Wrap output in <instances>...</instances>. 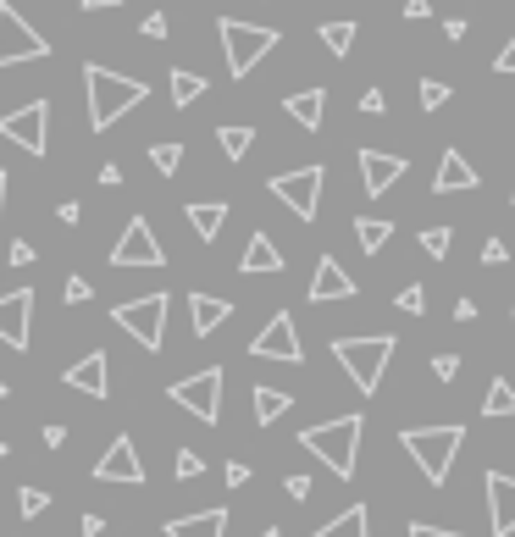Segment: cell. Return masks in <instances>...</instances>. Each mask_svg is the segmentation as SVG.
Here are the masks:
<instances>
[{
	"mask_svg": "<svg viewBox=\"0 0 515 537\" xmlns=\"http://www.w3.org/2000/svg\"><path fill=\"white\" fill-rule=\"evenodd\" d=\"M322 183H327L322 167H300V172H277L266 189H272L288 211L300 216V222H316V211H322Z\"/></svg>",
	"mask_w": 515,
	"mask_h": 537,
	"instance_id": "obj_8",
	"label": "cell"
},
{
	"mask_svg": "<svg viewBox=\"0 0 515 537\" xmlns=\"http://www.w3.org/2000/svg\"><path fill=\"white\" fill-rule=\"evenodd\" d=\"M56 216H61V222H67V227H78V216H84V211H78V200H67V205H61Z\"/></svg>",
	"mask_w": 515,
	"mask_h": 537,
	"instance_id": "obj_52",
	"label": "cell"
},
{
	"mask_svg": "<svg viewBox=\"0 0 515 537\" xmlns=\"http://www.w3.org/2000/svg\"><path fill=\"white\" fill-rule=\"evenodd\" d=\"M6 189H12V178H6V167H0V211H6Z\"/></svg>",
	"mask_w": 515,
	"mask_h": 537,
	"instance_id": "obj_55",
	"label": "cell"
},
{
	"mask_svg": "<svg viewBox=\"0 0 515 537\" xmlns=\"http://www.w3.org/2000/svg\"><path fill=\"white\" fill-rule=\"evenodd\" d=\"M405 17H410V23H427V17H432V0H405Z\"/></svg>",
	"mask_w": 515,
	"mask_h": 537,
	"instance_id": "obj_47",
	"label": "cell"
},
{
	"mask_svg": "<svg viewBox=\"0 0 515 537\" xmlns=\"http://www.w3.org/2000/svg\"><path fill=\"white\" fill-rule=\"evenodd\" d=\"M45 510H50L45 488H23V493H17V515H23V521H34V515H45Z\"/></svg>",
	"mask_w": 515,
	"mask_h": 537,
	"instance_id": "obj_34",
	"label": "cell"
},
{
	"mask_svg": "<svg viewBox=\"0 0 515 537\" xmlns=\"http://www.w3.org/2000/svg\"><path fill=\"white\" fill-rule=\"evenodd\" d=\"M322 45L333 50V56H349V50H355V23H322Z\"/></svg>",
	"mask_w": 515,
	"mask_h": 537,
	"instance_id": "obj_31",
	"label": "cell"
},
{
	"mask_svg": "<svg viewBox=\"0 0 515 537\" xmlns=\"http://www.w3.org/2000/svg\"><path fill=\"white\" fill-rule=\"evenodd\" d=\"M67 443V427H45V449H61Z\"/></svg>",
	"mask_w": 515,
	"mask_h": 537,
	"instance_id": "obj_53",
	"label": "cell"
},
{
	"mask_svg": "<svg viewBox=\"0 0 515 537\" xmlns=\"http://www.w3.org/2000/svg\"><path fill=\"white\" fill-rule=\"evenodd\" d=\"M239 272H244V277H272V272H283V255H277V244L266 239V233H255V239L244 244Z\"/></svg>",
	"mask_w": 515,
	"mask_h": 537,
	"instance_id": "obj_23",
	"label": "cell"
},
{
	"mask_svg": "<svg viewBox=\"0 0 515 537\" xmlns=\"http://www.w3.org/2000/svg\"><path fill=\"white\" fill-rule=\"evenodd\" d=\"M216 34H222V50H228V72H233V78H250V72L277 50V39H283L277 28L239 23V17H222V23H216Z\"/></svg>",
	"mask_w": 515,
	"mask_h": 537,
	"instance_id": "obj_5",
	"label": "cell"
},
{
	"mask_svg": "<svg viewBox=\"0 0 515 537\" xmlns=\"http://www.w3.org/2000/svg\"><path fill=\"white\" fill-rule=\"evenodd\" d=\"M244 482H250V466H244V460H228V488H244Z\"/></svg>",
	"mask_w": 515,
	"mask_h": 537,
	"instance_id": "obj_48",
	"label": "cell"
},
{
	"mask_svg": "<svg viewBox=\"0 0 515 537\" xmlns=\"http://www.w3.org/2000/svg\"><path fill=\"white\" fill-rule=\"evenodd\" d=\"M78 532H84V537H100V532H106V515H84V521H78Z\"/></svg>",
	"mask_w": 515,
	"mask_h": 537,
	"instance_id": "obj_49",
	"label": "cell"
},
{
	"mask_svg": "<svg viewBox=\"0 0 515 537\" xmlns=\"http://www.w3.org/2000/svg\"><path fill=\"white\" fill-rule=\"evenodd\" d=\"M150 167H156L161 178H172V172L183 167V144H150Z\"/></svg>",
	"mask_w": 515,
	"mask_h": 537,
	"instance_id": "obj_32",
	"label": "cell"
},
{
	"mask_svg": "<svg viewBox=\"0 0 515 537\" xmlns=\"http://www.w3.org/2000/svg\"><path fill=\"white\" fill-rule=\"evenodd\" d=\"M228 316H233V305L222 294H189V327H194V338H211Z\"/></svg>",
	"mask_w": 515,
	"mask_h": 537,
	"instance_id": "obj_20",
	"label": "cell"
},
{
	"mask_svg": "<svg viewBox=\"0 0 515 537\" xmlns=\"http://www.w3.org/2000/svg\"><path fill=\"white\" fill-rule=\"evenodd\" d=\"M172 471H178L183 482H194V477H200V471H205V460H200V454H194V449H178V460H172Z\"/></svg>",
	"mask_w": 515,
	"mask_h": 537,
	"instance_id": "obj_37",
	"label": "cell"
},
{
	"mask_svg": "<svg viewBox=\"0 0 515 537\" xmlns=\"http://www.w3.org/2000/svg\"><path fill=\"white\" fill-rule=\"evenodd\" d=\"M95 482H133V488H139L144 460H139V449H133V438H111V449L95 460Z\"/></svg>",
	"mask_w": 515,
	"mask_h": 537,
	"instance_id": "obj_14",
	"label": "cell"
},
{
	"mask_svg": "<svg viewBox=\"0 0 515 537\" xmlns=\"http://www.w3.org/2000/svg\"><path fill=\"white\" fill-rule=\"evenodd\" d=\"M28 261H34V244L17 239V244H12V266H28Z\"/></svg>",
	"mask_w": 515,
	"mask_h": 537,
	"instance_id": "obj_50",
	"label": "cell"
},
{
	"mask_svg": "<svg viewBox=\"0 0 515 537\" xmlns=\"http://www.w3.org/2000/svg\"><path fill=\"white\" fill-rule=\"evenodd\" d=\"M455 371H460V355H432V377L438 382H449Z\"/></svg>",
	"mask_w": 515,
	"mask_h": 537,
	"instance_id": "obj_40",
	"label": "cell"
},
{
	"mask_svg": "<svg viewBox=\"0 0 515 537\" xmlns=\"http://www.w3.org/2000/svg\"><path fill=\"white\" fill-rule=\"evenodd\" d=\"M449 244H455V227H427V233H421V250H427L432 261H444Z\"/></svg>",
	"mask_w": 515,
	"mask_h": 537,
	"instance_id": "obj_33",
	"label": "cell"
},
{
	"mask_svg": "<svg viewBox=\"0 0 515 537\" xmlns=\"http://www.w3.org/2000/svg\"><path fill=\"white\" fill-rule=\"evenodd\" d=\"M510 200H515V189H510Z\"/></svg>",
	"mask_w": 515,
	"mask_h": 537,
	"instance_id": "obj_60",
	"label": "cell"
},
{
	"mask_svg": "<svg viewBox=\"0 0 515 537\" xmlns=\"http://www.w3.org/2000/svg\"><path fill=\"white\" fill-rule=\"evenodd\" d=\"M250 355H261V360H283V366H300L305 349H300V333H294V316L277 311L272 322H266L261 333L250 338Z\"/></svg>",
	"mask_w": 515,
	"mask_h": 537,
	"instance_id": "obj_11",
	"label": "cell"
},
{
	"mask_svg": "<svg viewBox=\"0 0 515 537\" xmlns=\"http://www.w3.org/2000/svg\"><path fill=\"white\" fill-rule=\"evenodd\" d=\"M167 399H172L178 410H189L194 421L216 427V421H222V366H205V371H194V377L172 382Z\"/></svg>",
	"mask_w": 515,
	"mask_h": 537,
	"instance_id": "obj_7",
	"label": "cell"
},
{
	"mask_svg": "<svg viewBox=\"0 0 515 537\" xmlns=\"http://www.w3.org/2000/svg\"><path fill=\"white\" fill-rule=\"evenodd\" d=\"M455 322L466 327V322H477V299L471 294H460V305H455Z\"/></svg>",
	"mask_w": 515,
	"mask_h": 537,
	"instance_id": "obj_46",
	"label": "cell"
},
{
	"mask_svg": "<svg viewBox=\"0 0 515 537\" xmlns=\"http://www.w3.org/2000/svg\"><path fill=\"white\" fill-rule=\"evenodd\" d=\"M167 537H228V510H200V515H178L161 526Z\"/></svg>",
	"mask_w": 515,
	"mask_h": 537,
	"instance_id": "obj_21",
	"label": "cell"
},
{
	"mask_svg": "<svg viewBox=\"0 0 515 537\" xmlns=\"http://www.w3.org/2000/svg\"><path fill=\"white\" fill-rule=\"evenodd\" d=\"M482 172L471 167L460 150H444V161H438V178H432V194H460V189H477Z\"/></svg>",
	"mask_w": 515,
	"mask_h": 537,
	"instance_id": "obj_19",
	"label": "cell"
},
{
	"mask_svg": "<svg viewBox=\"0 0 515 537\" xmlns=\"http://www.w3.org/2000/svg\"><path fill=\"white\" fill-rule=\"evenodd\" d=\"M261 537H283V532H277V526H266V532H261Z\"/></svg>",
	"mask_w": 515,
	"mask_h": 537,
	"instance_id": "obj_58",
	"label": "cell"
},
{
	"mask_svg": "<svg viewBox=\"0 0 515 537\" xmlns=\"http://www.w3.org/2000/svg\"><path fill=\"white\" fill-rule=\"evenodd\" d=\"M311 537H372V526H366V504H349L344 515H333L327 526H316Z\"/></svg>",
	"mask_w": 515,
	"mask_h": 537,
	"instance_id": "obj_25",
	"label": "cell"
},
{
	"mask_svg": "<svg viewBox=\"0 0 515 537\" xmlns=\"http://www.w3.org/2000/svg\"><path fill=\"white\" fill-rule=\"evenodd\" d=\"M167 255H161V239L156 227L144 222V216H133L128 227H122V239L111 244V266H161Z\"/></svg>",
	"mask_w": 515,
	"mask_h": 537,
	"instance_id": "obj_12",
	"label": "cell"
},
{
	"mask_svg": "<svg viewBox=\"0 0 515 537\" xmlns=\"http://www.w3.org/2000/svg\"><path fill=\"white\" fill-rule=\"evenodd\" d=\"M6 454H12V443H6V438H0V460H6Z\"/></svg>",
	"mask_w": 515,
	"mask_h": 537,
	"instance_id": "obj_57",
	"label": "cell"
},
{
	"mask_svg": "<svg viewBox=\"0 0 515 537\" xmlns=\"http://www.w3.org/2000/svg\"><path fill=\"white\" fill-rule=\"evenodd\" d=\"M0 139H12L17 150H28V156H45V144H50V106H45V100H28V106L6 111V117H0Z\"/></svg>",
	"mask_w": 515,
	"mask_h": 537,
	"instance_id": "obj_10",
	"label": "cell"
},
{
	"mask_svg": "<svg viewBox=\"0 0 515 537\" xmlns=\"http://www.w3.org/2000/svg\"><path fill=\"white\" fill-rule=\"evenodd\" d=\"M183 216H189V227H194V233H200L205 244H211L216 233H222V222H228V205H222V200H194V205H189V211H183Z\"/></svg>",
	"mask_w": 515,
	"mask_h": 537,
	"instance_id": "obj_24",
	"label": "cell"
},
{
	"mask_svg": "<svg viewBox=\"0 0 515 537\" xmlns=\"http://www.w3.org/2000/svg\"><path fill=\"white\" fill-rule=\"evenodd\" d=\"M39 56H50V39L34 34V28L23 23V12H17L12 0H0V67L39 61Z\"/></svg>",
	"mask_w": 515,
	"mask_h": 537,
	"instance_id": "obj_9",
	"label": "cell"
},
{
	"mask_svg": "<svg viewBox=\"0 0 515 537\" xmlns=\"http://www.w3.org/2000/svg\"><path fill=\"white\" fill-rule=\"evenodd\" d=\"M360 432H366V421L360 416H333V421H316V427L300 432V443L322 460L333 477H355V460H360Z\"/></svg>",
	"mask_w": 515,
	"mask_h": 537,
	"instance_id": "obj_2",
	"label": "cell"
},
{
	"mask_svg": "<svg viewBox=\"0 0 515 537\" xmlns=\"http://www.w3.org/2000/svg\"><path fill=\"white\" fill-rule=\"evenodd\" d=\"M139 34H144V39H167V17H161V12H150V17H144V28H139Z\"/></svg>",
	"mask_w": 515,
	"mask_h": 537,
	"instance_id": "obj_43",
	"label": "cell"
},
{
	"mask_svg": "<svg viewBox=\"0 0 515 537\" xmlns=\"http://www.w3.org/2000/svg\"><path fill=\"white\" fill-rule=\"evenodd\" d=\"M100 183H106V189H117V183H122V167H117V161H106V167H100Z\"/></svg>",
	"mask_w": 515,
	"mask_h": 537,
	"instance_id": "obj_51",
	"label": "cell"
},
{
	"mask_svg": "<svg viewBox=\"0 0 515 537\" xmlns=\"http://www.w3.org/2000/svg\"><path fill=\"white\" fill-rule=\"evenodd\" d=\"M283 488H288V499H294V504L311 499V477H300V471H294V477H283Z\"/></svg>",
	"mask_w": 515,
	"mask_h": 537,
	"instance_id": "obj_39",
	"label": "cell"
},
{
	"mask_svg": "<svg viewBox=\"0 0 515 537\" xmlns=\"http://www.w3.org/2000/svg\"><path fill=\"white\" fill-rule=\"evenodd\" d=\"M360 111H366V117H383V111H388V95H383V89H366V95H360Z\"/></svg>",
	"mask_w": 515,
	"mask_h": 537,
	"instance_id": "obj_38",
	"label": "cell"
},
{
	"mask_svg": "<svg viewBox=\"0 0 515 537\" xmlns=\"http://www.w3.org/2000/svg\"><path fill=\"white\" fill-rule=\"evenodd\" d=\"M216 144H222V156L228 161H244L255 144V128H216Z\"/></svg>",
	"mask_w": 515,
	"mask_h": 537,
	"instance_id": "obj_30",
	"label": "cell"
},
{
	"mask_svg": "<svg viewBox=\"0 0 515 537\" xmlns=\"http://www.w3.org/2000/svg\"><path fill=\"white\" fill-rule=\"evenodd\" d=\"M0 399H12V382H0Z\"/></svg>",
	"mask_w": 515,
	"mask_h": 537,
	"instance_id": "obj_56",
	"label": "cell"
},
{
	"mask_svg": "<svg viewBox=\"0 0 515 537\" xmlns=\"http://www.w3.org/2000/svg\"><path fill=\"white\" fill-rule=\"evenodd\" d=\"M355 239H360L366 255H377L388 239H394V222H388V216H355Z\"/></svg>",
	"mask_w": 515,
	"mask_h": 537,
	"instance_id": "obj_27",
	"label": "cell"
},
{
	"mask_svg": "<svg viewBox=\"0 0 515 537\" xmlns=\"http://www.w3.org/2000/svg\"><path fill=\"white\" fill-rule=\"evenodd\" d=\"M355 294H360L355 277H349L333 255H322V261H316V277H311V305H333V299H355Z\"/></svg>",
	"mask_w": 515,
	"mask_h": 537,
	"instance_id": "obj_15",
	"label": "cell"
},
{
	"mask_svg": "<svg viewBox=\"0 0 515 537\" xmlns=\"http://www.w3.org/2000/svg\"><path fill=\"white\" fill-rule=\"evenodd\" d=\"M89 299V277H67V305H84Z\"/></svg>",
	"mask_w": 515,
	"mask_h": 537,
	"instance_id": "obj_44",
	"label": "cell"
},
{
	"mask_svg": "<svg viewBox=\"0 0 515 537\" xmlns=\"http://www.w3.org/2000/svg\"><path fill=\"white\" fill-rule=\"evenodd\" d=\"M449 106V84L438 78H421V111H444Z\"/></svg>",
	"mask_w": 515,
	"mask_h": 537,
	"instance_id": "obj_35",
	"label": "cell"
},
{
	"mask_svg": "<svg viewBox=\"0 0 515 537\" xmlns=\"http://www.w3.org/2000/svg\"><path fill=\"white\" fill-rule=\"evenodd\" d=\"M28 327H34V288H12L0 294V344L28 349Z\"/></svg>",
	"mask_w": 515,
	"mask_h": 537,
	"instance_id": "obj_13",
	"label": "cell"
},
{
	"mask_svg": "<svg viewBox=\"0 0 515 537\" xmlns=\"http://www.w3.org/2000/svg\"><path fill=\"white\" fill-rule=\"evenodd\" d=\"M394 305H399L405 316H427V288H416V283H410V288H399V299H394Z\"/></svg>",
	"mask_w": 515,
	"mask_h": 537,
	"instance_id": "obj_36",
	"label": "cell"
},
{
	"mask_svg": "<svg viewBox=\"0 0 515 537\" xmlns=\"http://www.w3.org/2000/svg\"><path fill=\"white\" fill-rule=\"evenodd\" d=\"M167 84H172V106H178V111H183V106H194V100H200L205 89H211V84L200 78V72H189V67H172Z\"/></svg>",
	"mask_w": 515,
	"mask_h": 537,
	"instance_id": "obj_28",
	"label": "cell"
},
{
	"mask_svg": "<svg viewBox=\"0 0 515 537\" xmlns=\"http://www.w3.org/2000/svg\"><path fill=\"white\" fill-rule=\"evenodd\" d=\"M482 416L488 421H504V416H515V388L504 377H493L488 382V399H482Z\"/></svg>",
	"mask_w": 515,
	"mask_h": 537,
	"instance_id": "obj_29",
	"label": "cell"
},
{
	"mask_svg": "<svg viewBox=\"0 0 515 537\" xmlns=\"http://www.w3.org/2000/svg\"><path fill=\"white\" fill-rule=\"evenodd\" d=\"M67 388H78V394H89V399H106L111 394V360L100 355V349H89L78 366H67Z\"/></svg>",
	"mask_w": 515,
	"mask_h": 537,
	"instance_id": "obj_18",
	"label": "cell"
},
{
	"mask_svg": "<svg viewBox=\"0 0 515 537\" xmlns=\"http://www.w3.org/2000/svg\"><path fill=\"white\" fill-rule=\"evenodd\" d=\"M255 394V421L261 427H272L277 416H288V405H294V394H283V388H272V382H261V388H250Z\"/></svg>",
	"mask_w": 515,
	"mask_h": 537,
	"instance_id": "obj_26",
	"label": "cell"
},
{
	"mask_svg": "<svg viewBox=\"0 0 515 537\" xmlns=\"http://www.w3.org/2000/svg\"><path fill=\"white\" fill-rule=\"evenodd\" d=\"M510 327H515V311H510Z\"/></svg>",
	"mask_w": 515,
	"mask_h": 537,
	"instance_id": "obj_59",
	"label": "cell"
},
{
	"mask_svg": "<svg viewBox=\"0 0 515 537\" xmlns=\"http://www.w3.org/2000/svg\"><path fill=\"white\" fill-rule=\"evenodd\" d=\"M111 6H122V0H84V12H111Z\"/></svg>",
	"mask_w": 515,
	"mask_h": 537,
	"instance_id": "obj_54",
	"label": "cell"
},
{
	"mask_svg": "<svg viewBox=\"0 0 515 537\" xmlns=\"http://www.w3.org/2000/svg\"><path fill=\"white\" fill-rule=\"evenodd\" d=\"M84 89H89V128L95 133H106L117 117H128L139 100H150V89H144L139 78H122V72L100 67V61L84 67Z\"/></svg>",
	"mask_w": 515,
	"mask_h": 537,
	"instance_id": "obj_1",
	"label": "cell"
},
{
	"mask_svg": "<svg viewBox=\"0 0 515 537\" xmlns=\"http://www.w3.org/2000/svg\"><path fill=\"white\" fill-rule=\"evenodd\" d=\"M488 521H493V537H510L515 532V477L504 471H488Z\"/></svg>",
	"mask_w": 515,
	"mask_h": 537,
	"instance_id": "obj_17",
	"label": "cell"
},
{
	"mask_svg": "<svg viewBox=\"0 0 515 537\" xmlns=\"http://www.w3.org/2000/svg\"><path fill=\"white\" fill-rule=\"evenodd\" d=\"M167 305H172L167 294L122 299V305H111V322L139 338V349H161V338H167Z\"/></svg>",
	"mask_w": 515,
	"mask_h": 537,
	"instance_id": "obj_6",
	"label": "cell"
},
{
	"mask_svg": "<svg viewBox=\"0 0 515 537\" xmlns=\"http://www.w3.org/2000/svg\"><path fill=\"white\" fill-rule=\"evenodd\" d=\"M405 178V156H388V150H360V183H366V194H388L394 183Z\"/></svg>",
	"mask_w": 515,
	"mask_h": 537,
	"instance_id": "obj_16",
	"label": "cell"
},
{
	"mask_svg": "<svg viewBox=\"0 0 515 537\" xmlns=\"http://www.w3.org/2000/svg\"><path fill=\"white\" fill-rule=\"evenodd\" d=\"M283 111L300 122L305 133H316V128H322V117H327V89H300V95L283 100Z\"/></svg>",
	"mask_w": 515,
	"mask_h": 537,
	"instance_id": "obj_22",
	"label": "cell"
},
{
	"mask_svg": "<svg viewBox=\"0 0 515 537\" xmlns=\"http://www.w3.org/2000/svg\"><path fill=\"white\" fill-rule=\"evenodd\" d=\"M410 537H460L455 526H427V521H416L410 526Z\"/></svg>",
	"mask_w": 515,
	"mask_h": 537,
	"instance_id": "obj_45",
	"label": "cell"
},
{
	"mask_svg": "<svg viewBox=\"0 0 515 537\" xmlns=\"http://www.w3.org/2000/svg\"><path fill=\"white\" fill-rule=\"evenodd\" d=\"M493 72H504V78H515V34H510V45L493 56Z\"/></svg>",
	"mask_w": 515,
	"mask_h": 537,
	"instance_id": "obj_42",
	"label": "cell"
},
{
	"mask_svg": "<svg viewBox=\"0 0 515 537\" xmlns=\"http://www.w3.org/2000/svg\"><path fill=\"white\" fill-rule=\"evenodd\" d=\"M399 338L394 333H377V338H333V355L338 366L349 371V382H355L360 394H377V382H383L388 360H394Z\"/></svg>",
	"mask_w": 515,
	"mask_h": 537,
	"instance_id": "obj_4",
	"label": "cell"
},
{
	"mask_svg": "<svg viewBox=\"0 0 515 537\" xmlns=\"http://www.w3.org/2000/svg\"><path fill=\"white\" fill-rule=\"evenodd\" d=\"M510 261V250H504V239H488L482 244V266H504Z\"/></svg>",
	"mask_w": 515,
	"mask_h": 537,
	"instance_id": "obj_41",
	"label": "cell"
},
{
	"mask_svg": "<svg viewBox=\"0 0 515 537\" xmlns=\"http://www.w3.org/2000/svg\"><path fill=\"white\" fill-rule=\"evenodd\" d=\"M399 443H405V454L421 466V477H427L432 488H444L460 443H466V427H405V432H399Z\"/></svg>",
	"mask_w": 515,
	"mask_h": 537,
	"instance_id": "obj_3",
	"label": "cell"
}]
</instances>
